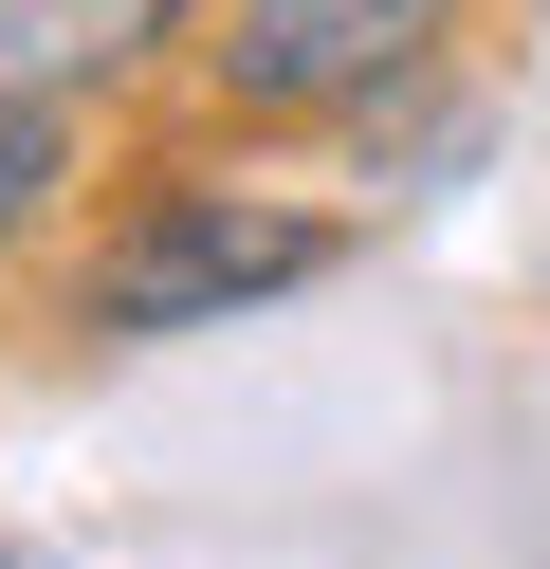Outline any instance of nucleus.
I'll return each instance as SVG.
<instances>
[{
    "label": "nucleus",
    "instance_id": "5",
    "mask_svg": "<svg viewBox=\"0 0 550 569\" xmlns=\"http://www.w3.org/2000/svg\"><path fill=\"white\" fill-rule=\"evenodd\" d=\"M0 569H73V551H56V532H0Z\"/></svg>",
    "mask_w": 550,
    "mask_h": 569
},
{
    "label": "nucleus",
    "instance_id": "3",
    "mask_svg": "<svg viewBox=\"0 0 550 569\" xmlns=\"http://www.w3.org/2000/svg\"><path fill=\"white\" fill-rule=\"evenodd\" d=\"M183 19H202V0H0V74L92 111V92H129L147 56L183 38Z\"/></svg>",
    "mask_w": 550,
    "mask_h": 569
},
{
    "label": "nucleus",
    "instance_id": "1",
    "mask_svg": "<svg viewBox=\"0 0 550 569\" xmlns=\"http://www.w3.org/2000/svg\"><path fill=\"white\" fill-rule=\"evenodd\" d=\"M330 276V221H293V202H239V184H129L92 221V258H73V331L92 349H166V331H239L257 295H312Z\"/></svg>",
    "mask_w": 550,
    "mask_h": 569
},
{
    "label": "nucleus",
    "instance_id": "4",
    "mask_svg": "<svg viewBox=\"0 0 550 569\" xmlns=\"http://www.w3.org/2000/svg\"><path fill=\"white\" fill-rule=\"evenodd\" d=\"M56 202H73V92H19V74H0V258H19Z\"/></svg>",
    "mask_w": 550,
    "mask_h": 569
},
{
    "label": "nucleus",
    "instance_id": "2",
    "mask_svg": "<svg viewBox=\"0 0 550 569\" xmlns=\"http://www.w3.org/2000/svg\"><path fill=\"white\" fill-rule=\"evenodd\" d=\"M459 0H239L202 38V92L239 129H312V111H386V92L440 74Z\"/></svg>",
    "mask_w": 550,
    "mask_h": 569
}]
</instances>
